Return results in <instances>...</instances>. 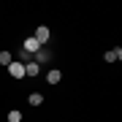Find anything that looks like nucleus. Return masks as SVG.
Instances as JSON below:
<instances>
[{"mask_svg": "<svg viewBox=\"0 0 122 122\" xmlns=\"http://www.w3.org/2000/svg\"><path fill=\"white\" fill-rule=\"evenodd\" d=\"M22 52H27V54H35V52H41V44H38V41H35L33 38V35H30V38H25V44H22Z\"/></svg>", "mask_w": 122, "mask_h": 122, "instance_id": "f03ea898", "label": "nucleus"}, {"mask_svg": "<svg viewBox=\"0 0 122 122\" xmlns=\"http://www.w3.org/2000/svg\"><path fill=\"white\" fill-rule=\"evenodd\" d=\"M60 79H62V73H60V71H57V68L46 71V81H49V84H57V81H60Z\"/></svg>", "mask_w": 122, "mask_h": 122, "instance_id": "423d86ee", "label": "nucleus"}, {"mask_svg": "<svg viewBox=\"0 0 122 122\" xmlns=\"http://www.w3.org/2000/svg\"><path fill=\"white\" fill-rule=\"evenodd\" d=\"M38 71H41V65H38V62H25V76H38Z\"/></svg>", "mask_w": 122, "mask_h": 122, "instance_id": "20e7f679", "label": "nucleus"}, {"mask_svg": "<svg viewBox=\"0 0 122 122\" xmlns=\"http://www.w3.org/2000/svg\"><path fill=\"white\" fill-rule=\"evenodd\" d=\"M27 100H30V106H41V103H44V95H41V92H30Z\"/></svg>", "mask_w": 122, "mask_h": 122, "instance_id": "0eeeda50", "label": "nucleus"}, {"mask_svg": "<svg viewBox=\"0 0 122 122\" xmlns=\"http://www.w3.org/2000/svg\"><path fill=\"white\" fill-rule=\"evenodd\" d=\"M46 60H49V52H35V60H33V62L41 65V62H46Z\"/></svg>", "mask_w": 122, "mask_h": 122, "instance_id": "1a4fd4ad", "label": "nucleus"}, {"mask_svg": "<svg viewBox=\"0 0 122 122\" xmlns=\"http://www.w3.org/2000/svg\"><path fill=\"white\" fill-rule=\"evenodd\" d=\"M103 57H106V62H117V60H122V49L117 46V49H111V52H106Z\"/></svg>", "mask_w": 122, "mask_h": 122, "instance_id": "39448f33", "label": "nucleus"}, {"mask_svg": "<svg viewBox=\"0 0 122 122\" xmlns=\"http://www.w3.org/2000/svg\"><path fill=\"white\" fill-rule=\"evenodd\" d=\"M49 35H52V33H49V27H46V25H38V27H35V35H33V38L38 41L41 46H44V44H49Z\"/></svg>", "mask_w": 122, "mask_h": 122, "instance_id": "f257e3e1", "label": "nucleus"}, {"mask_svg": "<svg viewBox=\"0 0 122 122\" xmlns=\"http://www.w3.org/2000/svg\"><path fill=\"white\" fill-rule=\"evenodd\" d=\"M19 119H22V111L11 109V111H8V122H19Z\"/></svg>", "mask_w": 122, "mask_h": 122, "instance_id": "9d476101", "label": "nucleus"}, {"mask_svg": "<svg viewBox=\"0 0 122 122\" xmlns=\"http://www.w3.org/2000/svg\"><path fill=\"white\" fill-rule=\"evenodd\" d=\"M8 73H11L14 79H22V76H25V65H22V62H16V60H14L11 65H8Z\"/></svg>", "mask_w": 122, "mask_h": 122, "instance_id": "7ed1b4c3", "label": "nucleus"}, {"mask_svg": "<svg viewBox=\"0 0 122 122\" xmlns=\"http://www.w3.org/2000/svg\"><path fill=\"white\" fill-rule=\"evenodd\" d=\"M14 62V54L11 52H0V65H11Z\"/></svg>", "mask_w": 122, "mask_h": 122, "instance_id": "6e6552de", "label": "nucleus"}]
</instances>
